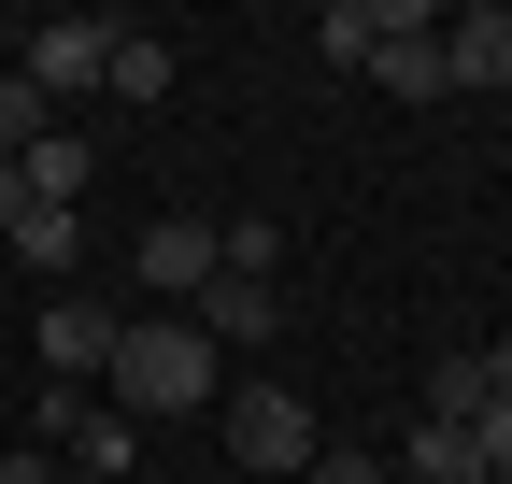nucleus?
Returning <instances> with one entry per match:
<instances>
[{
	"instance_id": "f257e3e1",
	"label": "nucleus",
	"mask_w": 512,
	"mask_h": 484,
	"mask_svg": "<svg viewBox=\"0 0 512 484\" xmlns=\"http://www.w3.org/2000/svg\"><path fill=\"white\" fill-rule=\"evenodd\" d=\"M114 413L128 428H157V413H200L214 399V342H200V314H128V342H114Z\"/></svg>"
},
{
	"instance_id": "f03ea898",
	"label": "nucleus",
	"mask_w": 512,
	"mask_h": 484,
	"mask_svg": "<svg viewBox=\"0 0 512 484\" xmlns=\"http://www.w3.org/2000/svg\"><path fill=\"white\" fill-rule=\"evenodd\" d=\"M43 456L72 484H143V428L114 399H86V385H43Z\"/></svg>"
},
{
	"instance_id": "7ed1b4c3",
	"label": "nucleus",
	"mask_w": 512,
	"mask_h": 484,
	"mask_svg": "<svg viewBox=\"0 0 512 484\" xmlns=\"http://www.w3.org/2000/svg\"><path fill=\"white\" fill-rule=\"evenodd\" d=\"M228 456H242L256 484H299L313 456H328V442H313V399H299V385H242V399H228Z\"/></svg>"
},
{
	"instance_id": "20e7f679",
	"label": "nucleus",
	"mask_w": 512,
	"mask_h": 484,
	"mask_svg": "<svg viewBox=\"0 0 512 484\" xmlns=\"http://www.w3.org/2000/svg\"><path fill=\"white\" fill-rule=\"evenodd\" d=\"M114 29H128V15H43L29 57H15V86H29L43 114H57V100H86V86L114 72Z\"/></svg>"
},
{
	"instance_id": "39448f33",
	"label": "nucleus",
	"mask_w": 512,
	"mask_h": 484,
	"mask_svg": "<svg viewBox=\"0 0 512 484\" xmlns=\"http://www.w3.org/2000/svg\"><path fill=\"white\" fill-rule=\"evenodd\" d=\"M114 342H128V314H114V299H43V371L100 385V371H114Z\"/></svg>"
},
{
	"instance_id": "423d86ee",
	"label": "nucleus",
	"mask_w": 512,
	"mask_h": 484,
	"mask_svg": "<svg viewBox=\"0 0 512 484\" xmlns=\"http://www.w3.org/2000/svg\"><path fill=\"white\" fill-rule=\"evenodd\" d=\"M128 271H143L157 299H200V285H214V228H200V214H157L143 242H128Z\"/></svg>"
},
{
	"instance_id": "0eeeda50",
	"label": "nucleus",
	"mask_w": 512,
	"mask_h": 484,
	"mask_svg": "<svg viewBox=\"0 0 512 484\" xmlns=\"http://www.w3.org/2000/svg\"><path fill=\"white\" fill-rule=\"evenodd\" d=\"M185 314H200V342H271V328H285V285H256V271H214L200 299H185Z\"/></svg>"
},
{
	"instance_id": "6e6552de",
	"label": "nucleus",
	"mask_w": 512,
	"mask_h": 484,
	"mask_svg": "<svg viewBox=\"0 0 512 484\" xmlns=\"http://www.w3.org/2000/svg\"><path fill=\"white\" fill-rule=\"evenodd\" d=\"M441 72H456V86H512V0L441 15Z\"/></svg>"
},
{
	"instance_id": "1a4fd4ad",
	"label": "nucleus",
	"mask_w": 512,
	"mask_h": 484,
	"mask_svg": "<svg viewBox=\"0 0 512 484\" xmlns=\"http://www.w3.org/2000/svg\"><path fill=\"white\" fill-rule=\"evenodd\" d=\"M370 86H399V100H456V72H441V15H399V29H384Z\"/></svg>"
},
{
	"instance_id": "9d476101",
	"label": "nucleus",
	"mask_w": 512,
	"mask_h": 484,
	"mask_svg": "<svg viewBox=\"0 0 512 484\" xmlns=\"http://www.w3.org/2000/svg\"><path fill=\"white\" fill-rule=\"evenodd\" d=\"M384 29H399V0H328V15H313V57H328V72H370Z\"/></svg>"
},
{
	"instance_id": "9b49d317",
	"label": "nucleus",
	"mask_w": 512,
	"mask_h": 484,
	"mask_svg": "<svg viewBox=\"0 0 512 484\" xmlns=\"http://www.w3.org/2000/svg\"><path fill=\"white\" fill-rule=\"evenodd\" d=\"M15 200H57V214H86V143H72V129H43V143L15 157Z\"/></svg>"
},
{
	"instance_id": "f8f14e48",
	"label": "nucleus",
	"mask_w": 512,
	"mask_h": 484,
	"mask_svg": "<svg viewBox=\"0 0 512 484\" xmlns=\"http://www.w3.org/2000/svg\"><path fill=\"white\" fill-rule=\"evenodd\" d=\"M399 470H413V484H498V470H484V442H470V428H427V413H413Z\"/></svg>"
},
{
	"instance_id": "ddd939ff",
	"label": "nucleus",
	"mask_w": 512,
	"mask_h": 484,
	"mask_svg": "<svg viewBox=\"0 0 512 484\" xmlns=\"http://www.w3.org/2000/svg\"><path fill=\"white\" fill-rule=\"evenodd\" d=\"M114 100H171V43L157 29H114V72H100Z\"/></svg>"
},
{
	"instance_id": "4468645a",
	"label": "nucleus",
	"mask_w": 512,
	"mask_h": 484,
	"mask_svg": "<svg viewBox=\"0 0 512 484\" xmlns=\"http://www.w3.org/2000/svg\"><path fill=\"white\" fill-rule=\"evenodd\" d=\"M15 257H29V271H72V257H86V214L29 200V214H15Z\"/></svg>"
},
{
	"instance_id": "2eb2a0df",
	"label": "nucleus",
	"mask_w": 512,
	"mask_h": 484,
	"mask_svg": "<svg viewBox=\"0 0 512 484\" xmlns=\"http://www.w3.org/2000/svg\"><path fill=\"white\" fill-rule=\"evenodd\" d=\"M484 399H498V385H484V356H441V371H427V428H470Z\"/></svg>"
},
{
	"instance_id": "dca6fc26",
	"label": "nucleus",
	"mask_w": 512,
	"mask_h": 484,
	"mask_svg": "<svg viewBox=\"0 0 512 484\" xmlns=\"http://www.w3.org/2000/svg\"><path fill=\"white\" fill-rule=\"evenodd\" d=\"M214 271H256V285H271V271H285V228H271V214H228V228H214Z\"/></svg>"
},
{
	"instance_id": "f3484780",
	"label": "nucleus",
	"mask_w": 512,
	"mask_h": 484,
	"mask_svg": "<svg viewBox=\"0 0 512 484\" xmlns=\"http://www.w3.org/2000/svg\"><path fill=\"white\" fill-rule=\"evenodd\" d=\"M43 129H57V114H43V100H29V86H15V72H0V171H15V157H29V143H43Z\"/></svg>"
},
{
	"instance_id": "a211bd4d",
	"label": "nucleus",
	"mask_w": 512,
	"mask_h": 484,
	"mask_svg": "<svg viewBox=\"0 0 512 484\" xmlns=\"http://www.w3.org/2000/svg\"><path fill=\"white\" fill-rule=\"evenodd\" d=\"M299 484H399V470H384V456H356V442H328V456H313Z\"/></svg>"
},
{
	"instance_id": "6ab92c4d",
	"label": "nucleus",
	"mask_w": 512,
	"mask_h": 484,
	"mask_svg": "<svg viewBox=\"0 0 512 484\" xmlns=\"http://www.w3.org/2000/svg\"><path fill=\"white\" fill-rule=\"evenodd\" d=\"M0 484H57V456H43V442H29V456H0Z\"/></svg>"
},
{
	"instance_id": "aec40b11",
	"label": "nucleus",
	"mask_w": 512,
	"mask_h": 484,
	"mask_svg": "<svg viewBox=\"0 0 512 484\" xmlns=\"http://www.w3.org/2000/svg\"><path fill=\"white\" fill-rule=\"evenodd\" d=\"M15 214H29V200H15V171H0V242H15Z\"/></svg>"
},
{
	"instance_id": "412c9836",
	"label": "nucleus",
	"mask_w": 512,
	"mask_h": 484,
	"mask_svg": "<svg viewBox=\"0 0 512 484\" xmlns=\"http://www.w3.org/2000/svg\"><path fill=\"white\" fill-rule=\"evenodd\" d=\"M484 385H498V399H512V342H498V356H484Z\"/></svg>"
},
{
	"instance_id": "4be33fe9",
	"label": "nucleus",
	"mask_w": 512,
	"mask_h": 484,
	"mask_svg": "<svg viewBox=\"0 0 512 484\" xmlns=\"http://www.w3.org/2000/svg\"><path fill=\"white\" fill-rule=\"evenodd\" d=\"M498 484H512V470H498Z\"/></svg>"
}]
</instances>
